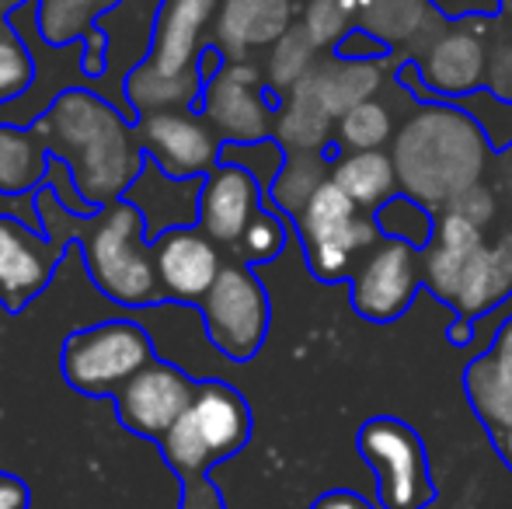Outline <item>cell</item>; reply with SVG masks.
Instances as JSON below:
<instances>
[{"mask_svg":"<svg viewBox=\"0 0 512 509\" xmlns=\"http://www.w3.org/2000/svg\"><path fill=\"white\" fill-rule=\"evenodd\" d=\"M418 283H422L418 248L405 245V241H380L356 269L352 300H356L363 318L394 321L398 314L408 311Z\"/></svg>","mask_w":512,"mask_h":509,"instance_id":"cell-13","label":"cell"},{"mask_svg":"<svg viewBox=\"0 0 512 509\" xmlns=\"http://www.w3.org/2000/svg\"><path fill=\"white\" fill-rule=\"evenodd\" d=\"M199 196H203V178H171L147 157L143 171L122 199H129L143 213L147 241L154 245L164 231L199 227Z\"/></svg>","mask_w":512,"mask_h":509,"instance_id":"cell-17","label":"cell"},{"mask_svg":"<svg viewBox=\"0 0 512 509\" xmlns=\"http://www.w3.org/2000/svg\"><path fill=\"white\" fill-rule=\"evenodd\" d=\"M35 81V60L28 42L14 32L11 18H0V109L21 98Z\"/></svg>","mask_w":512,"mask_h":509,"instance_id":"cell-33","label":"cell"},{"mask_svg":"<svg viewBox=\"0 0 512 509\" xmlns=\"http://www.w3.org/2000/svg\"><path fill=\"white\" fill-rule=\"evenodd\" d=\"M387 63L384 60H349V56H335L328 63H317L310 70V84L317 88L321 102L328 105V112L335 119H342L349 109L377 98V91L384 88Z\"/></svg>","mask_w":512,"mask_h":509,"instance_id":"cell-23","label":"cell"},{"mask_svg":"<svg viewBox=\"0 0 512 509\" xmlns=\"http://www.w3.org/2000/svg\"><path fill=\"white\" fill-rule=\"evenodd\" d=\"M363 7L366 0H307L304 28L317 42V49L338 46L352 32V25L363 18Z\"/></svg>","mask_w":512,"mask_h":509,"instance_id":"cell-34","label":"cell"},{"mask_svg":"<svg viewBox=\"0 0 512 509\" xmlns=\"http://www.w3.org/2000/svg\"><path fill=\"white\" fill-rule=\"evenodd\" d=\"M251 440V408L241 391L223 381H199L189 412L157 447L178 482L209 478V468L241 454Z\"/></svg>","mask_w":512,"mask_h":509,"instance_id":"cell-4","label":"cell"},{"mask_svg":"<svg viewBox=\"0 0 512 509\" xmlns=\"http://www.w3.org/2000/svg\"><path fill=\"white\" fill-rule=\"evenodd\" d=\"M293 28V0H223L216 11V46L227 60L248 49L276 46Z\"/></svg>","mask_w":512,"mask_h":509,"instance_id":"cell-21","label":"cell"},{"mask_svg":"<svg viewBox=\"0 0 512 509\" xmlns=\"http://www.w3.org/2000/svg\"><path fill=\"white\" fill-rule=\"evenodd\" d=\"M56 161L67 164L84 203H119L147 164L136 123L91 88H67L28 123Z\"/></svg>","mask_w":512,"mask_h":509,"instance_id":"cell-1","label":"cell"},{"mask_svg":"<svg viewBox=\"0 0 512 509\" xmlns=\"http://www.w3.org/2000/svg\"><path fill=\"white\" fill-rule=\"evenodd\" d=\"M32 506V489L21 478L0 471V509H28Z\"/></svg>","mask_w":512,"mask_h":509,"instance_id":"cell-41","label":"cell"},{"mask_svg":"<svg viewBox=\"0 0 512 509\" xmlns=\"http://www.w3.org/2000/svg\"><path fill=\"white\" fill-rule=\"evenodd\" d=\"M67 238L39 234L28 220L0 213V304L11 314L25 311L60 269Z\"/></svg>","mask_w":512,"mask_h":509,"instance_id":"cell-10","label":"cell"},{"mask_svg":"<svg viewBox=\"0 0 512 509\" xmlns=\"http://www.w3.org/2000/svg\"><path fill=\"white\" fill-rule=\"evenodd\" d=\"M328 178L331 175H328V168H324L321 154H290L269 192L279 210L300 217V210L314 199V192L321 189Z\"/></svg>","mask_w":512,"mask_h":509,"instance_id":"cell-29","label":"cell"},{"mask_svg":"<svg viewBox=\"0 0 512 509\" xmlns=\"http://www.w3.org/2000/svg\"><path fill=\"white\" fill-rule=\"evenodd\" d=\"M485 248V231L474 227L467 217L453 210H443V217L436 220V234H432V245L425 248V265L422 279L439 300L446 304H457L460 286L467 279V269Z\"/></svg>","mask_w":512,"mask_h":509,"instance_id":"cell-19","label":"cell"},{"mask_svg":"<svg viewBox=\"0 0 512 509\" xmlns=\"http://www.w3.org/2000/svg\"><path fill=\"white\" fill-rule=\"evenodd\" d=\"M425 18V0H366L359 25L380 42H411L425 28Z\"/></svg>","mask_w":512,"mask_h":509,"instance_id":"cell-28","label":"cell"},{"mask_svg":"<svg viewBox=\"0 0 512 509\" xmlns=\"http://www.w3.org/2000/svg\"><path fill=\"white\" fill-rule=\"evenodd\" d=\"M377 227L391 241H405L411 248H429L436 234V220L429 217V206L415 203L411 196H394L377 210Z\"/></svg>","mask_w":512,"mask_h":509,"instance_id":"cell-32","label":"cell"},{"mask_svg":"<svg viewBox=\"0 0 512 509\" xmlns=\"http://www.w3.org/2000/svg\"><path fill=\"white\" fill-rule=\"evenodd\" d=\"M178 509H227V499L209 478H199V482H182Z\"/></svg>","mask_w":512,"mask_h":509,"instance_id":"cell-38","label":"cell"},{"mask_svg":"<svg viewBox=\"0 0 512 509\" xmlns=\"http://www.w3.org/2000/svg\"><path fill=\"white\" fill-rule=\"evenodd\" d=\"M506 297H512V231L502 234L495 245H485L467 269V279L460 286L457 311L460 318H481L495 311Z\"/></svg>","mask_w":512,"mask_h":509,"instance_id":"cell-24","label":"cell"},{"mask_svg":"<svg viewBox=\"0 0 512 509\" xmlns=\"http://www.w3.org/2000/svg\"><path fill=\"white\" fill-rule=\"evenodd\" d=\"M154 265L161 279L164 300L175 304H203L223 269L216 241L206 238L199 227H175L154 241Z\"/></svg>","mask_w":512,"mask_h":509,"instance_id":"cell-15","label":"cell"},{"mask_svg":"<svg viewBox=\"0 0 512 509\" xmlns=\"http://www.w3.org/2000/svg\"><path fill=\"white\" fill-rule=\"evenodd\" d=\"M199 116L216 129L223 143H262L276 126L262 74L248 60H227L203 84Z\"/></svg>","mask_w":512,"mask_h":509,"instance_id":"cell-9","label":"cell"},{"mask_svg":"<svg viewBox=\"0 0 512 509\" xmlns=\"http://www.w3.org/2000/svg\"><path fill=\"white\" fill-rule=\"evenodd\" d=\"M310 509H380V506L352 489H331V492H324V496H317L314 503H310Z\"/></svg>","mask_w":512,"mask_h":509,"instance_id":"cell-40","label":"cell"},{"mask_svg":"<svg viewBox=\"0 0 512 509\" xmlns=\"http://www.w3.org/2000/svg\"><path fill=\"white\" fill-rule=\"evenodd\" d=\"M488 49L485 39L471 28H446L425 46L422 77L432 91L453 98H471L481 84H488Z\"/></svg>","mask_w":512,"mask_h":509,"instance_id":"cell-18","label":"cell"},{"mask_svg":"<svg viewBox=\"0 0 512 509\" xmlns=\"http://www.w3.org/2000/svg\"><path fill=\"white\" fill-rule=\"evenodd\" d=\"M356 447L377 475L380 509H429L436 503L439 492L429 468V450L405 419L377 415L363 422Z\"/></svg>","mask_w":512,"mask_h":509,"instance_id":"cell-6","label":"cell"},{"mask_svg":"<svg viewBox=\"0 0 512 509\" xmlns=\"http://www.w3.org/2000/svg\"><path fill=\"white\" fill-rule=\"evenodd\" d=\"M136 133H140L143 154L157 161V168L171 178H206L220 164L223 140L192 109L140 116Z\"/></svg>","mask_w":512,"mask_h":509,"instance_id":"cell-12","label":"cell"},{"mask_svg":"<svg viewBox=\"0 0 512 509\" xmlns=\"http://www.w3.org/2000/svg\"><path fill=\"white\" fill-rule=\"evenodd\" d=\"M283 245H286L283 220H279L276 213L258 210L255 220L248 224V231H244V238L237 241V255H241L244 262H272V258L283 252Z\"/></svg>","mask_w":512,"mask_h":509,"instance_id":"cell-35","label":"cell"},{"mask_svg":"<svg viewBox=\"0 0 512 509\" xmlns=\"http://www.w3.org/2000/svg\"><path fill=\"white\" fill-rule=\"evenodd\" d=\"M119 0H39L35 28L49 46H81L84 35L105 18Z\"/></svg>","mask_w":512,"mask_h":509,"instance_id":"cell-27","label":"cell"},{"mask_svg":"<svg viewBox=\"0 0 512 509\" xmlns=\"http://www.w3.org/2000/svg\"><path fill=\"white\" fill-rule=\"evenodd\" d=\"M492 443H495V450H499V457H502V464L512 471V426L509 429H502L499 436H492Z\"/></svg>","mask_w":512,"mask_h":509,"instance_id":"cell-42","label":"cell"},{"mask_svg":"<svg viewBox=\"0 0 512 509\" xmlns=\"http://www.w3.org/2000/svg\"><path fill=\"white\" fill-rule=\"evenodd\" d=\"M81 255L91 283L119 307H154L164 300L147 224L129 199L108 203L84 217Z\"/></svg>","mask_w":512,"mask_h":509,"instance_id":"cell-3","label":"cell"},{"mask_svg":"<svg viewBox=\"0 0 512 509\" xmlns=\"http://www.w3.org/2000/svg\"><path fill=\"white\" fill-rule=\"evenodd\" d=\"M335 140L342 143L349 154L359 150H384L387 140H394V116L380 98L349 109L335 126Z\"/></svg>","mask_w":512,"mask_h":509,"instance_id":"cell-31","label":"cell"},{"mask_svg":"<svg viewBox=\"0 0 512 509\" xmlns=\"http://www.w3.org/2000/svg\"><path fill=\"white\" fill-rule=\"evenodd\" d=\"M213 14L216 0H164L154 25V46L140 67L164 81H203L199 56L206 46L199 42Z\"/></svg>","mask_w":512,"mask_h":509,"instance_id":"cell-14","label":"cell"},{"mask_svg":"<svg viewBox=\"0 0 512 509\" xmlns=\"http://www.w3.org/2000/svg\"><path fill=\"white\" fill-rule=\"evenodd\" d=\"M206 335L227 360L248 363L269 332V297L248 265H223L213 290L199 304Z\"/></svg>","mask_w":512,"mask_h":509,"instance_id":"cell-7","label":"cell"},{"mask_svg":"<svg viewBox=\"0 0 512 509\" xmlns=\"http://www.w3.org/2000/svg\"><path fill=\"white\" fill-rule=\"evenodd\" d=\"M331 182L359 206V210H380L398 196V171H394V157L384 150H359V154H345L331 164Z\"/></svg>","mask_w":512,"mask_h":509,"instance_id":"cell-26","label":"cell"},{"mask_svg":"<svg viewBox=\"0 0 512 509\" xmlns=\"http://www.w3.org/2000/svg\"><path fill=\"white\" fill-rule=\"evenodd\" d=\"M49 164L53 154L32 126L0 123V196L39 192L49 178Z\"/></svg>","mask_w":512,"mask_h":509,"instance_id":"cell-25","label":"cell"},{"mask_svg":"<svg viewBox=\"0 0 512 509\" xmlns=\"http://www.w3.org/2000/svg\"><path fill=\"white\" fill-rule=\"evenodd\" d=\"M464 391L474 415L485 422L488 436H499L512 426V318L495 332V342L485 356L471 360L464 374Z\"/></svg>","mask_w":512,"mask_h":509,"instance_id":"cell-20","label":"cell"},{"mask_svg":"<svg viewBox=\"0 0 512 509\" xmlns=\"http://www.w3.org/2000/svg\"><path fill=\"white\" fill-rule=\"evenodd\" d=\"M314 67H317V42L310 39L304 25H293L269 53V88L279 91V95H290Z\"/></svg>","mask_w":512,"mask_h":509,"instance_id":"cell-30","label":"cell"},{"mask_svg":"<svg viewBox=\"0 0 512 509\" xmlns=\"http://www.w3.org/2000/svg\"><path fill=\"white\" fill-rule=\"evenodd\" d=\"M154 363L147 328L129 318H112L67 335L60 349L63 381L88 398H115L143 367Z\"/></svg>","mask_w":512,"mask_h":509,"instance_id":"cell-5","label":"cell"},{"mask_svg":"<svg viewBox=\"0 0 512 509\" xmlns=\"http://www.w3.org/2000/svg\"><path fill=\"white\" fill-rule=\"evenodd\" d=\"M262 185L241 164H216L203 178L199 196V231L213 238L216 245H237L258 213Z\"/></svg>","mask_w":512,"mask_h":509,"instance_id":"cell-16","label":"cell"},{"mask_svg":"<svg viewBox=\"0 0 512 509\" xmlns=\"http://www.w3.org/2000/svg\"><path fill=\"white\" fill-rule=\"evenodd\" d=\"M467 112L478 119L488 140L499 143V147H512V102L495 95H471L467 98Z\"/></svg>","mask_w":512,"mask_h":509,"instance_id":"cell-36","label":"cell"},{"mask_svg":"<svg viewBox=\"0 0 512 509\" xmlns=\"http://www.w3.org/2000/svg\"><path fill=\"white\" fill-rule=\"evenodd\" d=\"M199 391V381H192L175 363L154 360L143 367L119 394H115V415L129 433L143 440L161 443L175 429V422L189 412L192 398Z\"/></svg>","mask_w":512,"mask_h":509,"instance_id":"cell-11","label":"cell"},{"mask_svg":"<svg viewBox=\"0 0 512 509\" xmlns=\"http://www.w3.org/2000/svg\"><path fill=\"white\" fill-rule=\"evenodd\" d=\"M297 227L304 234L310 269L321 279H342L349 272L352 258L377 245L380 231L377 224L359 217V206L331 178L300 210Z\"/></svg>","mask_w":512,"mask_h":509,"instance_id":"cell-8","label":"cell"},{"mask_svg":"<svg viewBox=\"0 0 512 509\" xmlns=\"http://www.w3.org/2000/svg\"><path fill=\"white\" fill-rule=\"evenodd\" d=\"M338 126V119L328 112V105L321 102L317 88L310 84V77L297 84L290 95H283V105L276 112V143L286 147L290 154H317L324 143L331 140V129Z\"/></svg>","mask_w":512,"mask_h":509,"instance_id":"cell-22","label":"cell"},{"mask_svg":"<svg viewBox=\"0 0 512 509\" xmlns=\"http://www.w3.org/2000/svg\"><path fill=\"white\" fill-rule=\"evenodd\" d=\"M488 88H492L495 98H506L512 102V46L495 49V56L488 60Z\"/></svg>","mask_w":512,"mask_h":509,"instance_id":"cell-39","label":"cell"},{"mask_svg":"<svg viewBox=\"0 0 512 509\" xmlns=\"http://www.w3.org/2000/svg\"><path fill=\"white\" fill-rule=\"evenodd\" d=\"M446 210L460 213V217H467L474 227H481L485 231L488 224L495 220V213H499V199H495V189H488V185H471L467 192H460L457 199H453Z\"/></svg>","mask_w":512,"mask_h":509,"instance_id":"cell-37","label":"cell"},{"mask_svg":"<svg viewBox=\"0 0 512 509\" xmlns=\"http://www.w3.org/2000/svg\"><path fill=\"white\" fill-rule=\"evenodd\" d=\"M394 171L405 196L429 210H446L488 168V136L457 105H422L394 136Z\"/></svg>","mask_w":512,"mask_h":509,"instance_id":"cell-2","label":"cell"},{"mask_svg":"<svg viewBox=\"0 0 512 509\" xmlns=\"http://www.w3.org/2000/svg\"><path fill=\"white\" fill-rule=\"evenodd\" d=\"M446 335H450L453 346H467V342H471V321L460 318L457 325H450V332H446Z\"/></svg>","mask_w":512,"mask_h":509,"instance_id":"cell-43","label":"cell"}]
</instances>
